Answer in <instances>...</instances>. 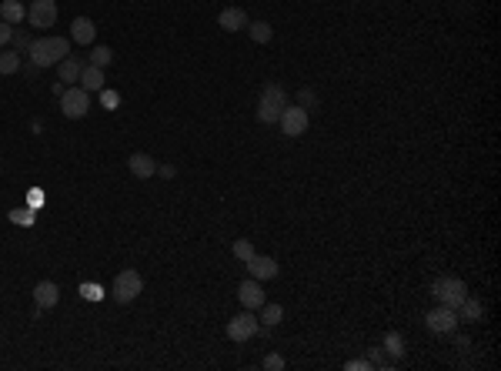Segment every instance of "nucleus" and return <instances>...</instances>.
Segmentation results:
<instances>
[{"instance_id":"nucleus-1","label":"nucleus","mask_w":501,"mask_h":371,"mask_svg":"<svg viewBox=\"0 0 501 371\" xmlns=\"http://www.w3.org/2000/svg\"><path fill=\"white\" fill-rule=\"evenodd\" d=\"M27 54H31V64L34 67H54V64H61L67 54H71V41L67 37H37L31 41L27 47Z\"/></svg>"},{"instance_id":"nucleus-2","label":"nucleus","mask_w":501,"mask_h":371,"mask_svg":"<svg viewBox=\"0 0 501 371\" xmlns=\"http://www.w3.org/2000/svg\"><path fill=\"white\" fill-rule=\"evenodd\" d=\"M288 91L281 87V84H268L264 91H261V101H258V121L261 124H277V117H281V110L288 108Z\"/></svg>"},{"instance_id":"nucleus-3","label":"nucleus","mask_w":501,"mask_h":371,"mask_svg":"<svg viewBox=\"0 0 501 371\" xmlns=\"http://www.w3.org/2000/svg\"><path fill=\"white\" fill-rule=\"evenodd\" d=\"M431 294H435V301H438V305L458 308V305L465 301L468 288H465V281H461V278H455V275H444V278H438L435 284H431Z\"/></svg>"},{"instance_id":"nucleus-4","label":"nucleus","mask_w":501,"mask_h":371,"mask_svg":"<svg viewBox=\"0 0 501 371\" xmlns=\"http://www.w3.org/2000/svg\"><path fill=\"white\" fill-rule=\"evenodd\" d=\"M140 291H144V278L137 275L134 268L121 271V275L114 278V284H110V298H114L117 305H131V301H134Z\"/></svg>"},{"instance_id":"nucleus-5","label":"nucleus","mask_w":501,"mask_h":371,"mask_svg":"<svg viewBox=\"0 0 501 371\" xmlns=\"http://www.w3.org/2000/svg\"><path fill=\"white\" fill-rule=\"evenodd\" d=\"M61 110L64 117H71V121H80V117H87V110H91V94L84 91V87H67L61 94Z\"/></svg>"},{"instance_id":"nucleus-6","label":"nucleus","mask_w":501,"mask_h":371,"mask_svg":"<svg viewBox=\"0 0 501 371\" xmlns=\"http://www.w3.org/2000/svg\"><path fill=\"white\" fill-rule=\"evenodd\" d=\"M307 124H311V117L298 104H288V108L281 110V117H277V127H281L284 138H301L304 131H307Z\"/></svg>"},{"instance_id":"nucleus-7","label":"nucleus","mask_w":501,"mask_h":371,"mask_svg":"<svg viewBox=\"0 0 501 371\" xmlns=\"http://www.w3.org/2000/svg\"><path fill=\"white\" fill-rule=\"evenodd\" d=\"M258 331H261V321L254 318V311H247V308L228 321V338L231 341H251Z\"/></svg>"},{"instance_id":"nucleus-8","label":"nucleus","mask_w":501,"mask_h":371,"mask_svg":"<svg viewBox=\"0 0 501 371\" xmlns=\"http://www.w3.org/2000/svg\"><path fill=\"white\" fill-rule=\"evenodd\" d=\"M425 325H428V331H435V335H451L458 328V314H455V308L438 305V308H431L425 314Z\"/></svg>"},{"instance_id":"nucleus-9","label":"nucleus","mask_w":501,"mask_h":371,"mask_svg":"<svg viewBox=\"0 0 501 371\" xmlns=\"http://www.w3.org/2000/svg\"><path fill=\"white\" fill-rule=\"evenodd\" d=\"M27 20H31V27H54L57 24V3L54 0H34L31 7H27Z\"/></svg>"},{"instance_id":"nucleus-10","label":"nucleus","mask_w":501,"mask_h":371,"mask_svg":"<svg viewBox=\"0 0 501 371\" xmlns=\"http://www.w3.org/2000/svg\"><path fill=\"white\" fill-rule=\"evenodd\" d=\"M238 301H241L247 311H258L268 298H264V288H261V281L258 278H251V281H241L238 284Z\"/></svg>"},{"instance_id":"nucleus-11","label":"nucleus","mask_w":501,"mask_h":371,"mask_svg":"<svg viewBox=\"0 0 501 371\" xmlns=\"http://www.w3.org/2000/svg\"><path fill=\"white\" fill-rule=\"evenodd\" d=\"M127 168H131V174H134V177L147 181V177H154V174H157V161H154L151 154H144V151H134V154L127 157Z\"/></svg>"},{"instance_id":"nucleus-12","label":"nucleus","mask_w":501,"mask_h":371,"mask_svg":"<svg viewBox=\"0 0 501 371\" xmlns=\"http://www.w3.org/2000/svg\"><path fill=\"white\" fill-rule=\"evenodd\" d=\"M247 264V271H251V278H258V281H271V278H277V261L274 258H264V254H254L251 261H244Z\"/></svg>"},{"instance_id":"nucleus-13","label":"nucleus","mask_w":501,"mask_h":371,"mask_svg":"<svg viewBox=\"0 0 501 371\" xmlns=\"http://www.w3.org/2000/svg\"><path fill=\"white\" fill-rule=\"evenodd\" d=\"M247 24H251V20H247V14H244L241 7H224L221 17H217V27H221V31H228V34L244 31Z\"/></svg>"},{"instance_id":"nucleus-14","label":"nucleus","mask_w":501,"mask_h":371,"mask_svg":"<svg viewBox=\"0 0 501 371\" xmlns=\"http://www.w3.org/2000/svg\"><path fill=\"white\" fill-rule=\"evenodd\" d=\"M61 301V288L54 284V281H41L37 288H34V305L41 311H47V308H54Z\"/></svg>"},{"instance_id":"nucleus-15","label":"nucleus","mask_w":501,"mask_h":371,"mask_svg":"<svg viewBox=\"0 0 501 371\" xmlns=\"http://www.w3.org/2000/svg\"><path fill=\"white\" fill-rule=\"evenodd\" d=\"M94 34H97V27H94L91 17H74L71 20V41L74 44H94Z\"/></svg>"},{"instance_id":"nucleus-16","label":"nucleus","mask_w":501,"mask_h":371,"mask_svg":"<svg viewBox=\"0 0 501 371\" xmlns=\"http://www.w3.org/2000/svg\"><path fill=\"white\" fill-rule=\"evenodd\" d=\"M458 321H481L485 318V305L478 301V298H471V294H465V301L455 308Z\"/></svg>"},{"instance_id":"nucleus-17","label":"nucleus","mask_w":501,"mask_h":371,"mask_svg":"<svg viewBox=\"0 0 501 371\" xmlns=\"http://www.w3.org/2000/svg\"><path fill=\"white\" fill-rule=\"evenodd\" d=\"M87 64L80 61V57H64L61 64H57V80H67V84H74V80H80V71H84Z\"/></svg>"},{"instance_id":"nucleus-18","label":"nucleus","mask_w":501,"mask_h":371,"mask_svg":"<svg viewBox=\"0 0 501 371\" xmlns=\"http://www.w3.org/2000/svg\"><path fill=\"white\" fill-rule=\"evenodd\" d=\"M80 87L91 94V91H101L104 87V67H94V64H87L84 71H80Z\"/></svg>"},{"instance_id":"nucleus-19","label":"nucleus","mask_w":501,"mask_h":371,"mask_svg":"<svg viewBox=\"0 0 501 371\" xmlns=\"http://www.w3.org/2000/svg\"><path fill=\"white\" fill-rule=\"evenodd\" d=\"M24 17H27V7H24L20 0H3V3H0V20H7V24L17 27Z\"/></svg>"},{"instance_id":"nucleus-20","label":"nucleus","mask_w":501,"mask_h":371,"mask_svg":"<svg viewBox=\"0 0 501 371\" xmlns=\"http://www.w3.org/2000/svg\"><path fill=\"white\" fill-rule=\"evenodd\" d=\"M244 31L251 34V41H254V44H268V41L274 37V31H271V24H268V20H254V24H247Z\"/></svg>"},{"instance_id":"nucleus-21","label":"nucleus","mask_w":501,"mask_h":371,"mask_svg":"<svg viewBox=\"0 0 501 371\" xmlns=\"http://www.w3.org/2000/svg\"><path fill=\"white\" fill-rule=\"evenodd\" d=\"M261 325H268V328H274V325H281V318H284V308H281V305H268V301H264V305H261Z\"/></svg>"},{"instance_id":"nucleus-22","label":"nucleus","mask_w":501,"mask_h":371,"mask_svg":"<svg viewBox=\"0 0 501 371\" xmlns=\"http://www.w3.org/2000/svg\"><path fill=\"white\" fill-rule=\"evenodd\" d=\"M20 71V54L17 50H0V74H17Z\"/></svg>"},{"instance_id":"nucleus-23","label":"nucleus","mask_w":501,"mask_h":371,"mask_svg":"<svg viewBox=\"0 0 501 371\" xmlns=\"http://www.w3.org/2000/svg\"><path fill=\"white\" fill-rule=\"evenodd\" d=\"M384 348L391 351V358H405V341H401L398 331H388V335H384Z\"/></svg>"},{"instance_id":"nucleus-24","label":"nucleus","mask_w":501,"mask_h":371,"mask_svg":"<svg viewBox=\"0 0 501 371\" xmlns=\"http://www.w3.org/2000/svg\"><path fill=\"white\" fill-rule=\"evenodd\" d=\"M231 251H234V258H238V261H251V258H254V254H258V251H254V245H251V241H234V245H231Z\"/></svg>"},{"instance_id":"nucleus-25","label":"nucleus","mask_w":501,"mask_h":371,"mask_svg":"<svg viewBox=\"0 0 501 371\" xmlns=\"http://www.w3.org/2000/svg\"><path fill=\"white\" fill-rule=\"evenodd\" d=\"M110 61H114V50H110V47H94V50H91V64H94V67H107Z\"/></svg>"},{"instance_id":"nucleus-26","label":"nucleus","mask_w":501,"mask_h":371,"mask_svg":"<svg viewBox=\"0 0 501 371\" xmlns=\"http://www.w3.org/2000/svg\"><path fill=\"white\" fill-rule=\"evenodd\" d=\"M101 104H104L107 110H117V104H121V94H117V91H104V87H101Z\"/></svg>"},{"instance_id":"nucleus-27","label":"nucleus","mask_w":501,"mask_h":371,"mask_svg":"<svg viewBox=\"0 0 501 371\" xmlns=\"http://www.w3.org/2000/svg\"><path fill=\"white\" fill-rule=\"evenodd\" d=\"M80 294H84L87 301H101V298H104V291H101L97 284H80Z\"/></svg>"},{"instance_id":"nucleus-28","label":"nucleus","mask_w":501,"mask_h":371,"mask_svg":"<svg viewBox=\"0 0 501 371\" xmlns=\"http://www.w3.org/2000/svg\"><path fill=\"white\" fill-rule=\"evenodd\" d=\"M10 37H14V24L0 20V47H7V44H10Z\"/></svg>"},{"instance_id":"nucleus-29","label":"nucleus","mask_w":501,"mask_h":371,"mask_svg":"<svg viewBox=\"0 0 501 371\" xmlns=\"http://www.w3.org/2000/svg\"><path fill=\"white\" fill-rule=\"evenodd\" d=\"M314 101H318V97H314V91H301L298 94V108H314Z\"/></svg>"},{"instance_id":"nucleus-30","label":"nucleus","mask_w":501,"mask_h":371,"mask_svg":"<svg viewBox=\"0 0 501 371\" xmlns=\"http://www.w3.org/2000/svg\"><path fill=\"white\" fill-rule=\"evenodd\" d=\"M10 44L17 47V50H24V47H31V37L24 31H14V37H10Z\"/></svg>"},{"instance_id":"nucleus-31","label":"nucleus","mask_w":501,"mask_h":371,"mask_svg":"<svg viewBox=\"0 0 501 371\" xmlns=\"http://www.w3.org/2000/svg\"><path fill=\"white\" fill-rule=\"evenodd\" d=\"M10 214H14L17 224H34V211H31V208H27V211L20 208V211H10Z\"/></svg>"},{"instance_id":"nucleus-32","label":"nucleus","mask_w":501,"mask_h":371,"mask_svg":"<svg viewBox=\"0 0 501 371\" xmlns=\"http://www.w3.org/2000/svg\"><path fill=\"white\" fill-rule=\"evenodd\" d=\"M264 368H268V371H281V368H284V358H281V355H268V358H264Z\"/></svg>"},{"instance_id":"nucleus-33","label":"nucleus","mask_w":501,"mask_h":371,"mask_svg":"<svg viewBox=\"0 0 501 371\" xmlns=\"http://www.w3.org/2000/svg\"><path fill=\"white\" fill-rule=\"evenodd\" d=\"M348 368L351 371H368L371 368V361H348Z\"/></svg>"}]
</instances>
